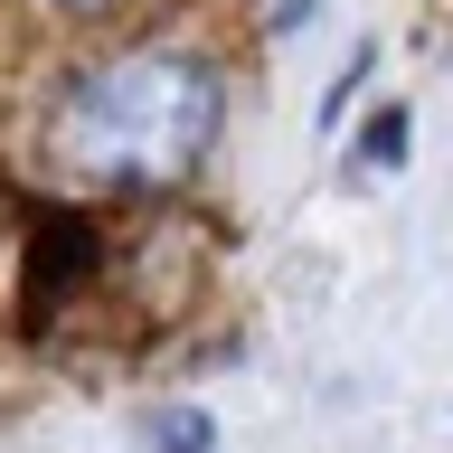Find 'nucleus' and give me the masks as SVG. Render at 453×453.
Here are the masks:
<instances>
[{
  "mask_svg": "<svg viewBox=\"0 0 453 453\" xmlns=\"http://www.w3.org/2000/svg\"><path fill=\"white\" fill-rule=\"evenodd\" d=\"M218 142V76L180 48L113 57L57 104L48 151L95 189H180Z\"/></svg>",
  "mask_w": 453,
  "mask_h": 453,
  "instance_id": "1",
  "label": "nucleus"
},
{
  "mask_svg": "<svg viewBox=\"0 0 453 453\" xmlns=\"http://www.w3.org/2000/svg\"><path fill=\"white\" fill-rule=\"evenodd\" d=\"M151 453H218V425L198 416V406H161L151 416Z\"/></svg>",
  "mask_w": 453,
  "mask_h": 453,
  "instance_id": "2",
  "label": "nucleus"
},
{
  "mask_svg": "<svg viewBox=\"0 0 453 453\" xmlns=\"http://www.w3.org/2000/svg\"><path fill=\"white\" fill-rule=\"evenodd\" d=\"M396 161H406V104H388L368 123V170H396Z\"/></svg>",
  "mask_w": 453,
  "mask_h": 453,
  "instance_id": "3",
  "label": "nucleus"
},
{
  "mask_svg": "<svg viewBox=\"0 0 453 453\" xmlns=\"http://www.w3.org/2000/svg\"><path fill=\"white\" fill-rule=\"evenodd\" d=\"M48 10H66V19H104V10H123V0H48Z\"/></svg>",
  "mask_w": 453,
  "mask_h": 453,
  "instance_id": "4",
  "label": "nucleus"
},
{
  "mask_svg": "<svg viewBox=\"0 0 453 453\" xmlns=\"http://www.w3.org/2000/svg\"><path fill=\"white\" fill-rule=\"evenodd\" d=\"M293 19H311V0H283V10H274V28H293Z\"/></svg>",
  "mask_w": 453,
  "mask_h": 453,
  "instance_id": "5",
  "label": "nucleus"
}]
</instances>
